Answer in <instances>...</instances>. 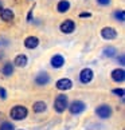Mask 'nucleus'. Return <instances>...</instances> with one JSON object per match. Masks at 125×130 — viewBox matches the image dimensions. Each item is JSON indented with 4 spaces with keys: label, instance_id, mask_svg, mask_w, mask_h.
Listing matches in <instances>:
<instances>
[{
    "label": "nucleus",
    "instance_id": "17",
    "mask_svg": "<svg viewBox=\"0 0 125 130\" xmlns=\"http://www.w3.org/2000/svg\"><path fill=\"white\" fill-rule=\"evenodd\" d=\"M46 110V103L45 102H36L34 105V111L35 113H43Z\"/></svg>",
    "mask_w": 125,
    "mask_h": 130
},
{
    "label": "nucleus",
    "instance_id": "22",
    "mask_svg": "<svg viewBox=\"0 0 125 130\" xmlns=\"http://www.w3.org/2000/svg\"><path fill=\"white\" fill-rule=\"evenodd\" d=\"M0 97H2L3 99L7 98V93H6V90H4L3 87H0Z\"/></svg>",
    "mask_w": 125,
    "mask_h": 130
},
{
    "label": "nucleus",
    "instance_id": "12",
    "mask_svg": "<svg viewBox=\"0 0 125 130\" xmlns=\"http://www.w3.org/2000/svg\"><path fill=\"white\" fill-rule=\"evenodd\" d=\"M65 63V59H63V56H61V55H54L51 58V66L54 67V69H59V67H62Z\"/></svg>",
    "mask_w": 125,
    "mask_h": 130
},
{
    "label": "nucleus",
    "instance_id": "4",
    "mask_svg": "<svg viewBox=\"0 0 125 130\" xmlns=\"http://www.w3.org/2000/svg\"><path fill=\"white\" fill-rule=\"evenodd\" d=\"M95 113H97V115L100 118H109L112 115V109L108 105H101L95 109Z\"/></svg>",
    "mask_w": 125,
    "mask_h": 130
},
{
    "label": "nucleus",
    "instance_id": "1",
    "mask_svg": "<svg viewBox=\"0 0 125 130\" xmlns=\"http://www.w3.org/2000/svg\"><path fill=\"white\" fill-rule=\"evenodd\" d=\"M69 106V101H67V97L65 94H61L55 98V102H54V109L57 110L58 113H63L65 110L67 109Z\"/></svg>",
    "mask_w": 125,
    "mask_h": 130
},
{
    "label": "nucleus",
    "instance_id": "25",
    "mask_svg": "<svg viewBox=\"0 0 125 130\" xmlns=\"http://www.w3.org/2000/svg\"><path fill=\"white\" fill-rule=\"evenodd\" d=\"M85 16H90V13H81V18H85Z\"/></svg>",
    "mask_w": 125,
    "mask_h": 130
},
{
    "label": "nucleus",
    "instance_id": "6",
    "mask_svg": "<svg viewBox=\"0 0 125 130\" xmlns=\"http://www.w3.org/2000/svg\"><path fill=\"white\" fill-rule=\"evenodd\" d=\"M55 86H57L58 90L65 91V90H70L71 87H73V82H71L70 79H67V78H62V79H59L58 82H57Z\"/></svg>",
    "mask_w": 125,
    "mask_h": 130
},
{
    "label": "nucleus",
    "instance_id": "16",
    "mask_svg": "<svg viewBox=\"0 0 125 130\" xmlns=\"http://www.w3.org/2000/svg\"><path fill=\"white\" fill-rule=\"evenodd\" d=\"M2 71H3V74L6 75V76H9V75L13 73V64L12 63H6V64L3 66V70Z\"/></svg>",
    "mask_w": 125,
    "mask_h": 130
},
{
    "label": "nucleus",
    "instance_id": "2",
    "mask_svg": "<svg viewBox=\"0 0 125 130\" xmlns=\"http://www.w3.org/2000/svg\"><path fill=\"white\" fill-rule=\"evenodd\" d=\"M11 117L15 121H20V119H24L27 117V109L24 106H15V107L11 109Z\"/></svg>",
    "mask_w": 125,
    "mask_h": 130
},
{
    "label": "nucleus",
    "instance_id": "21",
    "mask_svg": "<svg viewBox=\"0 0 125 130\" xmlns=\"http://www.w3.org/2000/svg\"><path fill=\"white\" fill-rule=\"evenodd\" d=\"M113 94H116V95H118V97H124L125 91H124L122 89H114V90H113Z\"/></svg>",
    "mask_w": 125,
    "mask_h": 130
},
{
    "label": "nucleus",
    "instance_id": "15",
    "mask_svg": "<svg viewBox=\"0 0 125 130\" xmlns=\"http://www.w3.org/2000/svg\"><path fill=\"white\" fill-rule=\"evenodd\" d=\"M13 63H15V66H18V67H24L27 64V56L23 55V54L18 55L15 58V60H13Z\"/></svg>",
    "mask_w": 125,
    "mask_h": 130
},
{
    "label": "nucleus",
    "instance_id": "3",
    "mask_svg": "<svg viewBox=\"0 0 125 130\" xmlns=\"http://www.w3.org/2000/svg\"><path fill=\"white\" fill-rule=\"evenodd\" d=\"M67 107H69L71 114H81L82 111H85L86 105L82 102V101H74V102L71 103L70 106H67Z\"/></svg>",
    "mask_w": 125,
    "mask_h": 130
},
{
    "label": "nucleus",
    "instance_id": "5",
    "mask_svg": "<svg viewBox=\"0 0 125 130\" xmlns=\"http://www.w3.org/2000/svg\"><path fill=\"white\" fill-rule=\"evenodd\" d=\"M101 35H102L104 39L112 40V39H114V38L117 36V31L114 30V28H112V27H105V28H102V31H101Z\"/></svg>",
    "mask_w": 125,
    "mask_h": 130
},
{
    "label": "nucleus",
    "instance_id": "9",
    "mask_svg": "<svg viewBox=\"0 0 125 130\" xmlns=\"http://www.w3.org/2000/svg\"><path fill=\"white\" fill-rule=\"evenodd\" d=\"M35 82H36V85H39V86H43V85H47L50 82V76L47 73H39L38 74V76L35 78Z\"/></svg>",
    "mask_w": 125,
    "mask_h": 130
},
{
    "label": "nucleus",
    "instance_id": "10",
    "mask_svg": "<svg viewBox=\"0 0 125 130\" xmlns=\"http://www.w3.org/2000/svg\"><path fill=\"white\" fill-rule=\"evenodd\" d=\"M112 78L116 82H122L125 79V71L122 69H116L112 71Z\"/></svg>",
    "mask_w": 125,
    "mask_h": 130
},
{
    "label": "nucleus",
    "instance_id": "7",
    "mask_svg": "<svg viewBox=\"0 0 125 130\" xmlns=\"http://www.w3.org/2000/svg\"><path fill=\"white\" fill-rule=\"evenodd\" d=\"M93 79V71L90 69H84L79 74V80L82 83H89L90 80Z\"/></svg>",
    "mask_w": 125,
    "mask_h": 130
},
{
    "label": "nucleus",
    "instance_id": "14",
    "mask_svg": "<svg viewBox=\"0 0 125 130\" xmlns=\"http://www.w3.org/2000/svg\"><path fill=\"white\" fill-rule=\"evenodd\" d=\"M70 8V3L67 2V0H62V2L58 3V6H57V9H58V12L63 13V12H67Z\"/></svg>",
    "mask_w": 125,
    "mask_h": 130
},
{
    "label": "nucleus",
    "instance_id": "24",
    "mask_svg": "<svg viewBox=\"0 0 125 130\" xmlns=\"http://www.w3.org/2000/svg\"><path fill=\"white\" fill-rule=\"evenodd\" d=\"M120 64H122V66L125 64L124 63V55H120Z\"/></svg>",
    "mask_w": 125,
    "mask_h": 130
},
{
    "label": "nucleus",
    "instance_id": "18",
    "mask_svg": "<svg viewBox=\"0 0 125 130\" xmlns=\"http://www.w3.org/2000/svg\"><path fill=\"white\" fill-rule=\"evenodd\" d=\"M114 54H116V48H114V47H108V48L104 50V55L108 56V58L114 56Z\"/></svg>",
    "mask_w": 125,
    "mask_h": 130
},
{
    "label": "nucleus",
    "instance_id": "11",
    "mask_svg": "<svg viewBox=\"0 0 125 130\" xmlns=\"http://www.w3.org/2000/svg\"><path fill=\"white\" fill-rule=\"evenodd\" d=\"M38 44H39V39H38L36 36H28L24 40V46L27 47V48H31V50L38 47Z\"/></svg>",
    "mask_w": 125,
    "mask_h": 130
},
{
    "label": "nucleus",
    "instance_id": "8",
    "mask_svg": "<svg viewBox=\"0 0 125 130\" xmlns=\"http://www.w3.org/2000/svg\"><path fill=\"white\" fill-rule=\"evenodd\" d=\"M74 28H75V24H74L73 20H70V19H69V20H65L61 24V31L63 34H71L74 31Z\"/></svg>",
    "mask_w": 125,
    "mask_h": 130
},
{
    "label": "nucleus",
    "instance_id": "20",
    "mask_svg": "<svg viewBox=\"0 0 125 130\" xmlns=\"http://www.w3.org/2000/svg\"><path fill=\"white\" fill-rule=\"evenodd\" d=\"M0 130H13V125L11 122H3L0 125Z\"/></svg>",
    "mask_w": 125,
    "mask_h": 130
},
{
    "label": "nucleus",
    "instance_id": "13",
    "mask_svg": "<svg viewBox=\"0 0 125 130\" xmlns=\"http://www.w3.org/2000/svg\"><path fill=\"white\" fill-rule=\"evenodd\" d=\"M0 16H2V19L4 22H9V20H12L13 19V12H12V9H9V8H2V11H0Z\"/></svg>",
    "mask_w": 125,
    "mask_h": 130
},
{
    "label": "nucleus",
    "instance_id": "26",
    "mask_svg": "<svg viewBox=\"0 0 125 130\" xmlns=\"http://www.w3.org/2000/svg\"><path fill=\"white\" fill-rule=\"evenodd\" d=\"M0 9H2V2H0Z\"/></svg>",
    "mask_w": 125,
    "mask_h": 130
},
{
    "label": "nucleus",
    "instance_id": "23",
    "mask_svg": "<svg viewBox=\"0 0 125 130\" xmlns=\"http://www.w3.org/2000/svg\"><path fill=\"white\" fill-rule=\"evenodd\" d=\"M98 4H101V6H108V4L110 3V0H97Z\"/></svg>",
    "mask_w": 125,
    "mask_h": 130
},
{
    "label": "nucleus",
    "instance_id": "19",
    "mask_svg": "<svg viewBox=\"0 0 125 130\" xmlns=\"http://www.w3.org/2000/svg\"><path fill=\"white\" fill-rule=\"evenodd\" d=\"M114 18H116L118 22H124L125 20V12L122 9H118V11L114 12Z\"/></svg>",
    "mask_w": 125,
    "mask_h": 130
}]
</instances>
